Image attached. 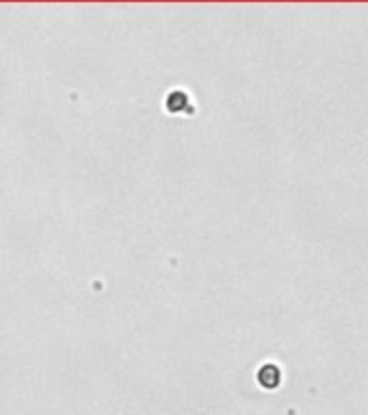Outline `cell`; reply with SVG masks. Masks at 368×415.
<instances>
[{"instance_id": "2", "label": "cell", "mask_w": 368, "mask_h": 415, "mask_svg": "<svg viewBox=\"0 0 368 415\" xmlns=\"http://www.w3.org/2000/svg\"><path fill=\"white\" fill-rule=\"evenodd\" d=\"M258 383L264 389H275L282 383V370L275 363H264L258 370Z\"/></svg>"}, {"instance_id": "1", "label": "cell", "mask_w": 368, "mask_h": 415, "mask_svg": "<svg viewBox=\"0 0 368 415\" xmlns=\"http://www.w3.org/2000/svg\"><path fill=\"white\" fill-rule=\"evenodd\" d=\"M167 110L169 113H193V104H191V98H188V93L186 91H182V89H175V91H171L169 95H167Z\"/></svg>"}]
</instances>
